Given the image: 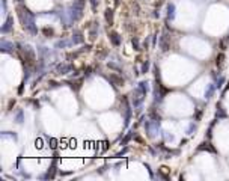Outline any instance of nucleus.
Segmentation results:
<instances>
[{"label": "nucleus", "instance_id": "obj_1", "mask_svg": "<svg viewBox=\"0 0 229 181\" xmlns=\"http://www.w3.org/2000/svg\"><path fill=\"white\" fill-rule=\"evenodd\" d=\"M17 14H18V18L21 21V24H23L24 30H27L32 35L38 33V27H36V23H35V15L32 14L27 8L26 6H18L17 8Z\"/></svg>", "mask_w": 229, "mask_h": 181}, {"label": "nucleus", "instance_id": "obj_2", "mask_svg": "<svg viewBox=\"0 0 229 181\" xmlns=\"http://www.w3.org/2000/svg\"><path fill=\"white\" fill-rule=\"evenodd\" d=\"M17 47H18V53H20L21 59L24 62V67L27 68V70L33 68L35 63H36V55H35L33 49H32L30 45H21V44H18Z\"/></svg>", "mask_w": 229, "mask_h": 181}, {"label": "nucleus", "instance_id": "obj_3", "mask_svg": "<svg viewBox=\"0 0 229 181\" xmlns=\"http://www.w3.org/2000/svg\"><path fill=\"white\" fill-rule=\"evenodd\" d=\"M145 130H146L149 137H155L157 134H160V119L148 121L145 124Z\"/></svg>", "mask_w": 229, "mask_h": 181}, {"label": "nucleus", "instance_id": "obj_4", "mask_svg": "<svg viewBox=\"0 0 229 181\" xmlns=\"http://www.w3.org/2000/svg\"><path fill=\"white\" fill-rule=\"evenodd\" d=\"M145 97H146V94L142 92L139 88L134 89V92H133V106H134V109L140 107L142 103H143V100H145Z\"/></svg>", "mask_w": 229, "mask_h": 181}, {"label": "nucleus", "instance_id": "obj_5", "mask_svg": "<svg viewBox=\"0 0 229 181\" xmlns=\"http://www.w3.org/2000/svg\"><path fill=\"white\" fill-rule=\"evenodd\" d=\"M160 49H161V51H169L170 50V35L167 32H164L161 35V38H160Z\"/></svg>", "mask_w": 229, "mask_h": 181}, {"label": "nucleus", "instance_id": "obj_6", "mask_svg": "<svg viewBox=\"0 0 229 181\" xmlns=\"http://www.w3.org/2000/svg\"><path fill=\"white\" fill-rule=\"evenodd\" d=\"M122 103H124V113H125V125L130 124V118H131V109L127 98H122Z\"/></svg>", "mask_w": 229, "mask_h": 181}, {"label": "nucleus", "instance_id": "obj_7", "mask_svg": "<svg viewBox=\"0 0 229 181\" xmlns=\"http://www.w3.org/2000/svg\"><path fill=\"white\" fill-rule=\"evenodd\" d=\"M70 71H72V65H70V63H62V65L56 68V74H59V76H63V74H66Z\"/></svg>", "mask_w": 229, "mask_h": 181}, {"label": "nucleus", "instance_id": "obj_8", "mask_svg": "<svg viewBox=\"0 0 229 181\" xmlns=\"http://www.w3.org/2000/svg\"><path fill=\"white\" fill-rule=\"evenodd\" d=\"M109 80L113 83L115 86H122V85H124V79L119 77L118 74H110V76H109Z\"/></svg>", "mask_w": 229, "mask_h": 181}, {"label": "nucleus", "instance_id": "obj_9", "mask_svg": "<svg viewBox=\"0 0 229 181\" xmlns=\"http://www.w3.org/2000/svg\"><path fill=\"white\" fill-rule=\"evenodd\" d=\"M71 41H72V44H82L83 42V33L80 30H74Z\"/></svg>", "mask_w": 229, "mask_h": 181}, {"label": "nucleus", "instance_id": "obj_10", "mask_svg": "<svg viewBox=\"0 0 229 181\" xmlns=\"http://www.w3.org/2000/svg\"><path fill=\"white\" fill-rule=\"evenodd\" d=\"M0 49H2V51H6V53H11L14 50V44L9 41H2V44H0Z\"/></svg>", "mask_w": 229, "mask_h": 181}, {"label": "nucleus", "instance_id": "obj_11", "mask_svg": "<svg viewBox=\"0 0 229 181\" xmlns=\"http://www.w3.org/2000/svg\"><path fill=\"white\" fill-rule=\"evenodd\" d=\"M12 17H8L6 18V21H5V24L2 26V32H3V33H8V32L11 30V29H12Z\"/></svg>", "mask_w": 229, "mask_h": 181}, {"label": "nucleus", "instance_id": "obj_12", "mask_svg": "<svg viewBox=\"0 0 229 181\" xmlns=\"http://www.w3.org/2000/svg\"><path fill=\"white\" fill-rule=\"evenodd\" d=\"M167 20H169V21H173V20H175V5H173V3H169V5H167Z\"/></svg>", "mask_w": 229, "mask_h": 181}, {"label": "nucleus", "instance_id": "obj_13", "mask_svg": "<svg viewBox=\"0 0 229 181\" xmlns=\"http://www.w3.org/2000/svg\"><path fill=\"white\" fill-rule=\"evenodd\" d=\"M109 38H110V41H112V44H113V45L118 47V45L121 44V38H119V35L116 33V32H110Z\"/></svg>", "mask_w": 229, "mask_h": 181}, {"label": "nucleus", "instance_id": "obj_14", "mask_svg": "<svg viewBox=\"0 0 229 181\" xmlns=\"http://www.w3.org/2000/svg\"><path fill=\"white\" fill-rule=\"evenodd\" d=\"M216 90V85H208V88L205 90V100H210L212 97V94H214Z\"/></svg>", "mask_w": 229, "mask_h": 181}, {"label": "nucleus", "instance_id": "obj_15", "mask_svg": "<svg viewBox=\"0 0 229 181\" xmlns=\"http://www.w3.org/2000/svg\"><path fill=\"white\" fill-rule=\"evenodd\" d=\"M104 17H106L107 24H113V9H107V11H106Z\"/></svg>", "mask_w": 229, "mask_h": 181}, {"label": "nucleus", "instance_id": "obj_16", "mask_svg": "<svg viewBox=\"0 0 229 181\" xmlns=\"http://www.w3.org/2000/svg\"><path fill=\"white\" fill-rule=\"evenodd\" d=\"M97 33H98V24L94 23V27L90 29V33H89V35H90V39H92V41L97 38Z\"/></svg>", "mask_w": 229, "mask_h": 181}, {"label": "nucleus", "instance_id": "obj_17", "mask_svg": "<svg viewBox=\"0 0 229 181\" xmlns=\"http://www.w3.org/2000/svg\"><path fill=\"white\" fill-rule=\"evenodd\" d=\"M199 151H210V152H214V148L210 146V143H202V145L198 148Z\"/></svg>", "mask_w": 229, "mask_h": 181}, {"label": "nucleus", "instance_id": "obj_18", "mask_svg": "<svg viewBox=\"0 0 229 181\" xmlns=\"http://www.w3.org/2000/svg\"><path fill=\"white\" fill-rule=\"evenodd\" d=\"M71 44H72V41H65V39H63V41H59V42L56 44V49H60V47H68V45H71Z\"/></svg>", "mask_w": 229, "mask_h": 181}, {"label": "nucleus", "instance_id": "obj_19", "mask_svg": "<svg viewBox=\"0 0 229 181\" xmlns=\"http://www.w3.org/2000/svg\"><path fill=\"white\" fill-rule=\"evenodd\" d=\"M90 2V8H92L94 12H97L98 11V0H89Z\"/></svg>", "mask_w": 229, "mask_h": 181}, {"label": "nucleus", "instance_id": "obj_20", "mask_svg": "<svg viewBox=\"0 0 229 181\" xmlns=\"http://www.w3.org/2000/svg\"><path fill=\"white\" fill-rule=\"evenodd\" d=\"M223 59H225V55L220 53V55L217 56V67H219V68H222V65H223Z\"/></svg>", "mask_w": 229, "mask_h": 181}, {"label": "nucleus", "instance_id": "obj_21", "mask_svg": "<svg viewBox=\"0 0 229 181\" xmlns=\"http://www.w3.org/2000/svg\"><path fill=\"white\" fill-rule=\"evenodd\" d=\"M131 44H133V47H134V50H140V45H139V39H137L136 36H134V38L131 39Z\"/></svg>", "mask_w": 229, "mask_h": 181}, {"label": "nucleus", "instance_id": "obj_22", "mask_svg": "<svg viewBox=\"0 0 229 181\" xmlns=\"http://www.w3.org/2000/svg\"><path fill=\"white\" fill-rule=\"evenodd\" d=\"M148 68H149V61H145V62H143V65H142V73L146 74V73H148Z\"/></svg>", "mask_w": 229, "mask_h": 181}, {"label": "nucleus", "instance_id": "obj_23", "mask_svg": "<svg viewBox=\"0 0 229 181\" xmlns=\"http://www.w3.org/2000/svg\"><path fill=\"white\" fill-rule=\"evenodd\" d=\"M2 11H3V15H6V11H8V5H6V0H2Z\"/></svg>", "mask_w": 229, "mask_h": 181}, {"label": "nucleus", "instance_id": "obj_24", "mask_svg": "<svg viewBox=\"0 0 229 181\" xmlns=\"http://www.w3.org/2000/svg\"><path fill=\"white\" fill-rule=\"evenodd\" d=\"M17 122L18 124H23V112H18L17 113Z\"/></svg>", "mask_w": 229, "mask_h": 181}, {"label": "nucleus", "instance_id": "obj_25", "mask_svg": "<svg viewBox=\"0 0 229 181\" xmlns=\"http://www.w3.org/2000/svg\"><path fill=\"white\" fill-rule=\"evenodd\" d=\"M193 130H196V125L193 124V122H191V124L189 125V130H187V133H189V134H193Z\"/></svg>", "mask_w": 229, "mask_h": 181}, {"label": "nucleus", "instance_id": "obj_26", "mask_svg": "<svg viewBox=\"0 0 229 181\" xmlns=\"http://www.w3.org/2000/svg\"><path fill=\"white\" fill-rule=\"evenodd\" d=\"M223 83H225V79L220 77V79H219V82H217V85H216V88H222V85H223Z\"/></svg>", "mask_w": 229, "mask_h": 181}, {"label": "nucleus", "instance_id": "obj_27", "mask_svg": "<svg viewBox=\"0 0 229 181\" xmlns=\"http://www.w3.org/2000/svg\"><path fill=\"white\" fill-rule=\"evenodd\" d=\"M130 137H131L130 134H128V136H125V137H124V140H122V142H121V145H127V142H128V140H130Z\"/></svg>", "mask_w": 229, "mask_h": 181}, {"label": "nucleus", "instance_id": "obj_28", "mask_svg": "<svg viewBox=\"0 0 229 181\" xmlns=\"http://www.w3.org/2000/svg\"><path fill=\"white\" fill-rule=\"evenodd\" d=\"M160 172H161L163 175H166V174L169 172V169H167L166 166H163V168H160Z\"/></svg>", "mask_w": 229, "mask_h": 181}, {"label": "nucleus", "instance_id": "obj_29", "mask_svg": "<svg viewBox=\"0 0 229 181\" xmlns=\"http://www.w3.org/2000/svg\"><path fill=\"white\" fill-rule=\"evenodd\" d=\"M127 151H128V148H124V150H122L121 152H118V154H116V157H121V156H122V154H125Z\"/></svg>", "mask_w": 229, "mask_h": 181}, {"label": "nucleus", "instance_id": "obj_30", "mask_svg": "<svg viewBox=\"0 0 229 181\" xmlns=\"http://www.w3.org/2000/svg\"><path fill=\"white\" fill-rule=\"evenodd\" d=\"M44 33H45V35H53V30H51V29H47V27H45V29H44Z\"/></svg>", "mask_w": 229, "mask_h": 181}, {"label": "nucleus", "instance_id": "obj_31", "mask_svg": "<svg viewBox=\"0 0 229 181\" xmlns=\"http://www.w3.org/2000/svg\"><path fill=\"white\" fill-rule=\"evenodd\" d=\"M48 85H50V86H51V88H56V86H57V83H56V82H50Z\"/></svg>", "mask_w": 229, "mask_h": 181}, {"label": "nucleus", "instance_id": "obj_32", "mask_svg": "<svg viewBox=\"0 0 229 181\" xmlns=\"http://www.w3.org/2000/svg\"><path fill=\"white\" fill-rule=\"evenodd\" d=\"M113 2H115V5H119V0H113Z\"/></svg>", "mask_w": 229, "mask_h": 181}, {"label": "nucleus", "instance_id": "obj_33", "mask_svg": "<svg viewBox=\"0 0 229 181\" xmlns=\"http://www.w3.org/2000/svg\"><path fill=\"white\" fill-rule=\"evenodd\" d=\"M18 2H23V0H18Z\"/></svg>", "mask_w": 229, "mask_h": 181}]
</instances>
